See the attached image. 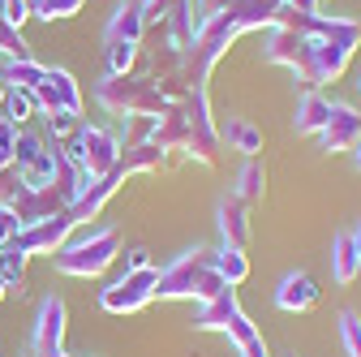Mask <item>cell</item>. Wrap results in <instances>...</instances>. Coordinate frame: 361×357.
<instances>
[{
  "label": "cell",
  "instance_id": "37",
  "mask_svg": "<svg viewBox=\"0 0 361 357\" xmlns=\"http://www.w3.org/2000/svg\"><path fill=\"white\" fill-rule=\"evenodd\" d=\"M357 86H361V78H357Z\"/></svg>",
  "mask_w": 361,
  "mask_h": 357
},
{
  "label": "cell",
  "instance_id": "16",
  "mask_svg": "<svg viewBox=\"0 0 361 357\" xmlns=\"http://www.w3.org/2000/svg\"><path fill=\"white\" fill-rule=\"evenodd\" d=\"M331 104L336 99H327L323 91H301L297 112H293V129L297 133H319L327 125V116H331Z\"/></svg>",
  "mask_w": 361,
  "mask_h": 357
},
{
  "label": "cell",
  "instance_id": "8",
  "mask_svg": "<svg viewBox=\"0 0 361 357\" xmlns=\"http://www.w3.org/2000/svg\"><path fill=\"white\" fill-rule=\"evenodd\" d=\"M142 35H147V22H142V5L138 0H121L108 18V30H104V61H108V73H129L133 61H138V48H142Z\"/></svg>",
  "mask_w": 361,
  "mask_h": 357
},
{
  "label": "cell",
  "instance_id": "30",
  "mask_svg": "<svg viewBox=\"0 0 361 357\" xmlns=\"http://www.w3.org/2000/svg\"><path fill=\"white\" fill-rule=\"evenodd\" d=\"M18 233H22V219H18L9 207H0V246H13Z\"/></svg>",
  "mask_w": 361,
  "mask_h": 357
},
{
  "label": "cell",
  "instance_id": "26",
  "mask_svg": "<svg viewBox=\"0 0 361 357\" xmlns=\"http://www.w3.org/2000/svg\"><path fill=\"white\" fill-rule=\"evenodd\" d=\"M138 5H142V22L147 26H164L176 9H185L190 0H138Z\"/></svg>",
  "mask_w": 361,
  "mask_h": 357
},
{
  "label": "cell",
  "instance_id": "7",
  "mask_svg": "<svg viewBox=\"0 0 361 357\" xmlns=\"http://www.w3.org/2000/svg\"><path fill=\"white\" fill-rule=\"evenodd\" d=\"M61 151H65V159L78 168V176L86 181V190L95 186V181H104V176L116 168V159H121V138L116 133H108V129H99V125H78L69 138L61 143Z\"/></svg>",
  "mask_w": 361,
  "mask_h": 357
},
{
  "label": "cell",
  "instance_id": "3",
  "mask_svg": "<svg viewBox=\"0 0 361 357\" xmlns=\"http://www.w3.org/2000/svg\"><path fill=\"white\" fill-rule=\"evenodd\" d=\"M224 289L228 284L215 272V250H190L159 272L155 297H164V301H211Z\"/></svg>",
  "mask_w": 361,
  "mask_h": 357
},
{
  "label": "cell",
  "instance_id": "14",
  "mask_svg": "<svg viewBox=\"0 0 361 357\" xmlns=\"http://www.w3.org/2000/svg\"><path fill=\"white\" fill-rule=\"evenodd\" d=\"M323 297L319 280H314L310 272H288L280 284H276V305L284 310V315H305V310H314Z\"/></svg>",
  "mask_w": 361,
  "mask_h": 357
},
{
  "label": "cell",
  "instance_id": "17",
  "mask_svg": "<svg viewBox=\"0 0 361 357\" xmlns=\"http://www.w3.org/2000/svg\"><path fill=\"white\" fill-rule=\"evenodd\" d=\"M219 143H228V151H241L245 159H254L262 151V129L245 116H228L219 125Z\"/></svg>",
  "mask_w": 361,
  "mask_h": 357
},
{
  "label": "cell",
  "instance_id": "35",
  "mask_svg": "<svg viewBox=\"0 0 361 357\" xmlns=\"http://www.w3.org/2000/svg\"><path fill=\"white\" fill-rule=\"evenodd\" d=\"M18 357H35V353H30V349H26V353H18Z\"/></svg>",
  "mask_w": 361,
  "mask_h": 357
},
{
  "label": "cell",
  "instance_id": "21",
  "mask_svg": "<svg viewBox=\"0 0 361 357\" xmlns=\"http://www.w3.org/2000/svg\"><path fill=\"white\" fill-rule=\"evenodd\" d=\"M215 272L224 276V284H228V289L245 284V276H250V258H245V250H233V246L215 250Z\"/></svg>",
  "mask_w": 361,
  "mask_h": 357
},
{
  "label": "cell",
  "instance_id": "19",
  "mask_svg": "<svg viewBox=\"0 0 361 357\" xmlns=\"http://www.w3.org/2000/svg\"><path fill=\"white\" fill-rule=\"evenodd\" d=\"M331 280H336V284L361 280V272H357V250H353V233H348V229L331 237Z\"/></svg>",
  "mask_w": 361,
  "mask_h": 357
},
{
  "label": "cell",
  "instance_id": "34",
  "mask_svg": "<svg viewBox=\"0 0 361 357\" xmlns=\"http://www.w3.org/2000/svg\"><path fill=\"white\" fill-rule=\"evenodd\" d=\"M5 293H9V284H5V276H0V301H5Z\"/></svg>",
  "mask_w": 361,
  "mask_h": 357
},
{
  "label": "cell",
  "instance_id": "23",
  "mask_svg": "<svg viewBox=\"0 0 361 357\" xmlns=\"http://www.w3.org/2000/svg\"><path fill=\"white\" fill-rule=\"evenodd\" d=\"M5 116H9L18 129H26V121H30V116H39L35 95H30V91H5Z\"/></svg>",
  "mask_w": 361,
  "mask_h": 357
},
{
  "label": "cell",
  "instance_id": "13",
  "mask_svg": "<svg viewBox=\"0 0 361 357\" xmlns=\"http://www.w3.org/2000/svg\"><path fill=\"white\" fill-rule=\"evenodd\" d=\"M215 219H219V237H224V246H233V250H250L254 224H250V207H245L237 194H224V198H219Z\"/></svg>",
  "mask_w": 361,
  "mask_h": 357
},
{
  "label": "cell",
  "instance_id": "27",
  "mask_svg": "<svg viewBox=\"0 0 361 357\" xmlns=\"http://www.w3.org/2000/svg\"><path fill=\"white\" fill-rule=\"evenodd\" d=\"M340 344H344L348 357H361V319L353 315V310L340 315Z\"/></svg>",
  "mask_w": 361,
  "mask_h": 357
},
{
  "label": "cell",
  "instance_id": "2",
  "mask_svg": "<svg viewBox=\"0 0 361 357\" xmlns=\"http://www.w3.org/2000/svg\"><path fill=\"white\" fill-rule=\"evenodd\" d=\"M151 147H159L164 155L176 151V155H185V159H198L207 168L219 164V125L211 116V99L207 91H190L185 99H176L151 129Z\"/></svg>",
  "mask_w": 361,
  "mask_h": 357
},
{
  "label": "cell",
  "instance_id": "22",
  "mask_svg": "<svg viewBox=\"0 0 361 357\" xmlns=\"http://www.w3.org/2000/svg\"><path fill=\"white\" fill-rule=\"evenodd\" d=\"M86 0H30V18L39 22H61V18H73L82 13Z\"/></svg>",
  "mask_w": 361,
  "mask_h": 357
},
{
  "label": "cell",
  "instance_id": "29",
  "mask_svg": "<svg viewBox=\"0 0 361 357\" xmlns=\"http://www.w3.org/2000/svg\"><path fill=\"white\" fill-rule=\"evenodd\" d=\"M0 18H5L9 26H26V18H30V0H0Z\"/></svg>",
  "mask_w": 361,
  "mask_h": 357
},
{
  "label": "cell",
  "instance_id": "33",
  "mask_svg": "<svg viewBox=\"0 0 361 357\" xmlns=\"http://www.w3.org/2000/svg\"><path fill=\"white\" fill-rule=\"evenodd\" d=\"M353 159H357V168H361V138L353 143Z\"/></svg>",
  "mask_w": 361,
  "mask_h": 357
},
{
  "label": "cell",
  "instance_id": "25",
  "mask_svg": "<svg viewBox=\"0 0 361 357\" xmlns=\"http://www.w3.org/2000/svg\"><path fill=\"white\" fill-rule=\"evenodd\" d=\"M0 52H5V61H26V56H30L22 30H18V26H9L5 18H0Z\"/></svg>",
  "mask_w": 361,
  "mask_h": 357
},
{
  "label": "cell",
  "instance_id": "31",
  "mask_svg": "<svg viewBox=\"0 0 361 357\" xmlns=\"http://www.w3.org/2000/svg\"><path fill=\"white\" fill-rule=\"evenodd\" d=\"M151 258H147V250H129L125 254V272H138V267H147Z\"/></svg>",
  "mask_w": 361,
  "mask_h": 357
},
{
  "label": "cell",
  "instance_id": "20",
  "mask_svg": "<svg viewBox=\"0 0 361 357\" xmlns=\"http://www.w3.org/2000/svg\"><path fill=\"white\" fill-rule=\"evenodd\" d=\"M43 61L26 56V61H5L0 65V82H9V91H35V82L43 78Z\"/></svg>",
  "mask_w": 361,
  "mask_h": 357
},
{
  "label": "cell",
  "instance_id": "5",
  "mask_svg": "<svg viewBox=\"0 0 361 357\" xmlns=\"http://www.w3.org/2000/svg\"><path fill=\"white\" fill-rule=\"evenodd\" d=\"M194 327H198V332H224V336H228V340L241 349V357H267L262 332L250 323V315L241 310L237 289H224L219 297L202 301V310L194 315Z\"/></svg>",
  "mask_w": 361,
  "mask_h": 357
},
{
  "label": "cell",
  "instance_id": "9",
  "mask_svg": "<svg viewBox=\"0 0 361 357\" xmlns=\"http://www.w3.org/2000/svg\"><path fill=\"white\" fill-rule=\"evenodd\" d=\"M155 284H159V267H138V272H125L121 280H112L108 289H99V305L108 315H138L142 305L155 301Z\"/></svg>",
  "mask_w": 361,
  "mask_h": 357
},
{
  "label": "cell",
  "instance_id": "4",
  "mask_svg": "<svg viewBox=\"0 0 361 357\" xmlns=\"http://www.w3.org/2000/svg\"><path fill=\"white\" fill-rule=\"evenodd\" d=\"M95 99L112 112V116H151V121H159L172 104L159 95V86L142 73H108L99 86H95Z\"/></svg>",
  "mask_w": 361,
  "mask_h": 357
},
{
  "label": "cell",
  "instance_id": "10",
  "mask_svg": "<svg viewBox=\"0 0 361 357\" xmlns=\"http://www.w3.org/2000/svg\"><path fill=\"white\" fill-rule=\"evenodd\" d=\"M30 95L39 104V116H82V91H78V82H73L69 69L48 65Z\"/></svg>",
  "mask_w": 361,
  "mask_h": 357
},
{
  "label": "cell",
  "instance_id": "28",
  "mask_svg": "<svg viewBox=\"0 0 361 357\" xmlns=\"http://www.w3.org/2000/svg\"><path fill=\"white\" fill-rule=\"evenodd\" d=\"M18 125L9 116H0V168H13V155H18Z\"/></svg>",
  "mask_w": 361,
  "mask_h": 357
},
{
  "label": "cell",
  "instance_id": "15",
  "mask_svg": "<svg viewBox=\"0 0 361 357\" xmlns=\"http://www.w3.org/2000/svg\"><path fill=\"white\" fill-rule=\"evenodd\" d=\"M361 138V112L357 108H348V104H331V116H327V125L319 129V143H323V151H353V143Z\"/></svg>",
  "mask_w": 361,
  "mask_h": 357
},
{
  "label": "cell",
  "instance_id": "32",
  "mask_svg": "<svg viewBox=\"0 0 361 357\" xmlns=\"http://www.w3.org/2000/svg\"><path fill=\"white\" fill-rule=\"evenodd\" d=\"M348 233H353V250H357V272H361V219H357Z\"/></svg>",
  "mask_w": 361,
  "mask_h": 357
},
{
  "label": "cell",
  "instance_id": "12",
  "mask_svg": "<svg viewBox=\"0 0 361 357\" xmlns=\"http://www.w3.org/2000/svg\"><path fill=\"white\" fill-rule=\"evenodd\" d=\"M73 229H78V224H73V215L65 211V215H56V219H43V224L22 229L13 246H18L26 258H35V254H56V250L69 241V233H73Z\"/></svg>",
  "mask_w": 361,
  "mask_h": 357
},
{
  "label": "cell",
  "instance_id": "24",
  "mask_svg": "<svg viewBox=\"0 0 361 357\" xmlns=\"http://www.w3.org/2000/svg\"><path fill=\"white\" fill-rule=\"evenodd\" d=\"M26 262H30V258H26L18 246H0V276H5L9 289L26 280Z\"/></svg>",
  "mask_w": 361,
  "mask_h": 357
},
{
  "label": "cell",
  "instance_id": "6",
  "mask_svg": "<svg viewBox=\"0 0 361 357\" xmlns=\"http://www.w3.org/2000/svg\"><path fill=\"white\" fill-rule=\"evenodd\" d=\"M116 254H121V233H116L112 224H99V229H90V233L78 237V241H65V246L52 254V262H56L61 276L95 280V276H104L108 267L116 262Z\"/></svg>",
  "mask_w": 361,
  "mask_h": 357
},
{
  "label": "cell",
  "instance_id": "36",
  "mask_svg": "<svg viewBox=\"0 0 361 357\" xmlns=\"http://www.w3.org/2000/svg\"><path fill=\"white\" fill-rule=\"evenodd\" d=\"M0 104H5V86H0Z\"/></svg>",
  "mask_w": 361,
  "mask_h": 357
},
{
  "label": "cell",
  "instance_id": "11",
  "mask_svg": "<svg viewBox=\"0 0 361 357\" xmlns=\"http://www.w3.org/2000/svg\"><path fill=\"white\" fill-rule=\"evenodd\" d=\"M26 349H30L35 357H61V353H65V301H61V297H43Z\"/></svg>",
  "mask_w": 361,
  "mask_h": 357
},
{
  "label": "cell",
  "instance_id": "18",
  "mask_svg": "<svg viewBox=\"0 0 361 357\" xmlns=\"http://www.w3.org/2000/svg\"><path fill=\"white\" fill-rule=\"evenodd\" d=\"M228 194H237L245 207L262 202V194H267V168H262V159H258V155L241 164V172H237V181H233V190H228Z\"/></svg>",
  "mask_w": 361,
  "mask_h": 357
},
{
  "label": "cell",
  "instance_id": "1",
  "mask_svg": "<svg viewBox=\"0 0 361 357\" xmlns=\"http://www.w3.org/2000/svg\"><path fill=\"white\" fill-rule=\"evenodd\" d=\"M361 43V22L357 18H331V13H293L284 5L280 26H271L262 43V61L284 65L297 73L305 91H323L340 82L353 52Z\"/></svg>",
  "mask_w": 361,
  "mask_h": 357
}]
</instances>
